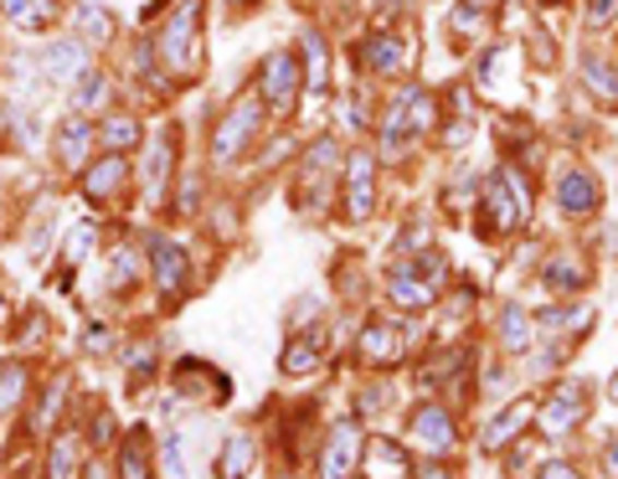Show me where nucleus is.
<instances>
[{
	"label": "nucleus",
	"mask_w": 618,
	"mask_h": 479,
	"mask_svg": "<svg viewBox=\"0 0 618 479\" xmlns=\"http://www.w3.org/2000/svg\"><path fill=\"white\" fill-rule=\"evenodd\" d=\"M124 176H129V166L119 160V155H109V160L88 166V176H83V196H88V202H109L114 191L124 185Z\"/></svg>",
	"instance_id": "a211bd4d"
},
{
	"label": "nucleus",
	"mask_w": 618,
	"mask_h": 479,
	"mask_svg": "<svg viewBox=\"0 0 618 479\" xmlns=\"http://www.w3.org/2000/svg\"><path fill=\"white\" fill-rule=\"evenodd\" d=\"M299 73H305L309 93L330 88V47H325V37H314V32L305 37V47H299Z\"/></svg>",
	"instance_id": "f3484780"
},
{
	"label": "nucleus",
	"mask_w": 618,
	"mask_h": 479,
	"mask_svg": "<svg viewBox=\"0 0 618 479\" xmlns=\"http://www.w3.org/2000/svg\"><path fill=\"white\" fill-rule=\"evenodd\" d=\"M150 263H155V284L165 289V299L186 295V253L170 238H150Z\"/></svg>",
	"instance_id": "9b49d317"
},
{
	"label": "nucleus",
	"mask_w": 618,
	"mask_h": 479,
	"mask_svg": "<svg viewBox=\"0 0 618 479\" xmlns=\"http://www.w3.org/2000/svg\"><path fill=\"white\" fill-rule=\"evenodd\" d=\"M377 206V160L371 155H350L346 166V217L366 221Z\"/></svg>",
	"instance_id": "6e6552de"
},
{
	"label": "nucleus",
	"mask_w": 618,
	"mask_h": 479,
	"mask_svg": "<svg viewBox=\"0 0 618 479\" xmlns=\"http://www.w3.org/2000/svg\"><path fill=\"white\" fill-rule=\"evenodd\" d=\"M356 464H361V433H356V423H335L325 459H320V479H346Z\"/></svg>",
	"instance_id": "1a4fd4ad"
},
{
	"label": "nucleus",
	"mask_w": 618,
	"mask_h": 479,
	"mask_svg": "<svg viewBox=\"0 0 618 479\" xmlns=\"http://www.w3.org/2000/svg\"><path fill=\"white\" fill-rule=\"evenodd\" d=\"M377 5H382V11H397V5H407V0H377Z\"/></svg>",
	"instance_id": "79ce46f5"
},
{
	"label": "nucleus",
	"mask_w": 618,
	"mask_h": 479,
	"mask_svg": "<svg viewBox=\"0 0 618 479\" xmlns=\"http://www.w3.org/2000/svg\"><path fill=\"white\" fill-rule=\"evenodd\" d=\"M614 5H618V0H593V5H587V21H593V26H603V21L614 16Z\"/></svg>",
	"instance_id": "58836bf2"
},
{
	"label": "nucleus",
	"mask_w": 618,
	"mask_h": 479,
	"mask_svg": "<svg viewBox=\"0 0 618 479\" xmlns=\"http://www.w3.org/2000/svg\"><path fill=\"white\" fill-rule=\"evenodd\" d=\"M546 284H562V295H567V289H582V268H578V263H551V268H546Z\"/></svg>",
	"instance_id": "c9c22d12"
},
{
	"label": "nucleus",
	"mask_w": 618,
	"mask_h": 479,
	"mask_svg": "<svg viewBox=\"0 0 618 479\" xmlns=\"http://www.w3.org/2000/svg\"><path fill=\"white\" fill-rule=\"evenodd\" d=\"M253 464V439L248 433H233V439L222 443V459H217V475L222 479H242V469Z\"/></svg>",
	"instance_id": "b1692460"
},
{
	"label": "nucleus",
	"mask_w": 618,
	"mask_h": 479,
	"mask_svg": "<svg viewBox=\"0 0 618 479\" xmlns=\"http://www.w3.org/2000/svg\"><path fill=\"white\" fill-rule=\"evenodd\" d=\"M402 62H407V47H402V37H371L366 41V68L371 73H402Z\"/></svg>",
	"instance_id": "4be33fe9"
},
{
	"label": "nucleus",
	"mask_w": 618,
	"mask_h": 479,
	"mask_svg": "<svg viewBox=\"0 0 618 479\" xmlns=\"http://www.w3.org/2000/svg\"><path fill=\"white\" fill-rule=\"evenodd\" d=\"M557 206H562L567 217H587V212H598L603 206V185L587 176V170H567L562 181H557Z\"/></svg>",
	"instance_id": "9d476101"
},
{
	"label": "nucleus",
	"mask_w": 618,
	"mask_h": 479,
	"mask_svg": "<svg viewBox=\"0 0 618 479\" xmlns=\"http://www.w3.org/2000/svg\"><path fill=\"white\" fill-rule=\"evenodd\" d=\"M83 475V439L78 433H62L52 443V459H47V479H78Z\"/></svg>",
	"instance_id": "aec40b11"
},
{
	"label": "nucleus",
	"mask_w": 618,
	"mask_h": 479,
	"mask_svg": "<svg viewBox=\"0 0 618 479\" xmlns=\"http://www.w3.org/2000/svg\"><path fill=\"white\" fill-rule=\"evenodd\" d=\"M41 73L52 77V83H73V77H83L88 73L83 41H47V47H41Z\"/></svg>",
	"instance_id": "f8f14e48"
},
{
	"label": "nucleus",
	"mask_w": 618,
	"mask_h": 479,
	"mask_svg": "<svg viewBox=\"0 0 618 479\" xmlns=\"http://www.w3.org/2000/svg\"><path fill=\"white\" fill-rule=\"evenodd\" d=\"M181 376H176V387L186 392V397H206V403H222L227 392H233V382L227 376H217V367H206V361H181Z\"/></svg>",
	"instance_id": "ddd939ff"
},
{
	"label": "nucleus",
	"mask_w": 618,
	"mask_h": 479,
	"mask_svg": "<svg viewBox=\"0 0 618 479\" xmlns=\"http://www.w3.org/2000/svg\"><path fill=\"white\" fill-rule=\"evenodd\" d=\"M5 320H11V304H5V299H0V325H5Z\"/></svg>",
	"instance_id": "37998d69"
},
{
	"label": "nucleus",
	"mask_w": 618,
	"mask_h": 479,
	"mask_svg": "<svg viewBox=\"0 0 618 479\" xmlns=\"http://www.w3.org/2000/svg\"><path fill=\"white\" fill-rule=\"evenodd\" d=\"M0 124H5V119H0Z\"/></svg>",
	"instance_id": "49530a36"
},
{
	"label": "nucleus",
	"mask_w": 618,
	"mask_h": 479,
	"mask_svg": "<svg viewBox=\"0 0 618 479\" xmlns=\"http://www.w3.org/2000/svg\"><path fill=\"white\" fill-rule=\"evenodd\" d=\"M438 274H443V259H438V253H423L418 263H407V268L392 274L387 295L397 299L402 310H423V304H433V295H438Z\"/></svg>",
	"instance_id": "7ed1b4c3"
},
{
	"label": "nucleus",
	"mask_w": 618,
	"mask_h": 479,
	"mask_svg": "<svg viewBox=\"0 0 618 479\" xmlns=\"http://www.w3.org/2000/svg\"><path fill=\"white\" fill-rule=\"evenodd\" d=\"M485 206H490V221L506 227V232L526 221V185L515 181V170H495L485 181Z\"/></svg>",
	"instance_id": "39448f33"
},
{
	"label": "nucleus",
	"mask_w": 618,
	"mask_h": 479,
	"mask_svg": "<svg viewBox=\"0 0 618 479\" xmlns=\"http://www.w3.org/2000/svg\"><path fill=\"white\" fill-rule=\"evenodd\" d=\"M88 145H93V130L83 119H62L57 124V160H62V170H83Z\"/></svg>",
	"instance_id": "2eb2a0df"
},
{
	"label": "nucleus",
	"mask_w": 618,
	"mask_h": 479,
	"mask_svg": "<svg viewBox=\"0 0 618 479\" xmlns=\"http://www.w3.org/2000/svg\"><path fill=\"white\" fill-rule=\"evenodd\" d=\"M258 124H263V104H258V98H237L233 113H227V119L217 124V134H212V160H217V166L237 160L242 145L258 134Z\"/></svg>",
	"instance_id": "f03ea898"
},
{
	"label": "nucleus",
	"mask_w": 618,
	"mask_h": 479,
	"mask_svg": "<svg viewBox=\"0 0 618 479\" xmlns=\"http://www.w3.org/2000/svg\"><path fill=\"white\" fill-rule=\"evenodd\" d=\"M197 16H201L197 5H186L181 16L165 26L161 57H165V68H170V73H191V68L201 62V47H197Z\"/></svg>",
	"instance_id": "423d86ee"
},
{
	"label": "nucleus",
	"mask_w": 618,
	"mask_h": 479,
	"mask_svg": "<svg viewBox=\"0 0 618 479\" xmlns=\"http://www.w3.org/2000/svg\"><path fill=\"white\" fill-rule=\"evenodd\" d=\"M21 392H26V371H21L16 361H5V367H0V418L21 403Z\"/></svg>",
	"instance_id": "2f4dec72"
},
{
	"label": "nucleus",
	"mask_w": 618,
	"mask_h": 479,
	"mask_svg": "<svg viewBox=\"0 0 618 479\" xmlns=\"http://www.w3.org/2000/svg\"><path fill=\"white\" fill-rule=\"evenodd\" d=\"M109 37H114V16L98 0H88V5L78 11V41H83V47H104Z\"/></svg>",
	"instance_id": "5701e85b"
},
{
	"label": "nucleus",
	"mask_w": 618,
	"mask_h": 479,
	"mask_svg": "<svg viewBox=\"0 0 618 479\" xmlns=\"http://www.w3.org/2000/svg\"><path fill=\"white\" fill-rule=\"evenodd\" d=\"M582 412H587V392L578 387V382H562V387L551 392L542 403V412H536V423L551 433V439H562V433H572V428L582 423Z\"/></svg>",
	"instance_id": "0eeeda50"
},
{
	"label": "nucleus",
	"mask_w": 618,
	"mask_h": 479,
	"mask_svg": "<svg viewBox=\"0 0 618 479\" xmlns=\"http://www.w3.org/2000/svg\"><path fill=\"white\" fill-rule=\"evenodd\" d=\"M423 479H459L454 469H443V464H428V469H423Z\"/></svg>",
	"instance_id": "ea45409f"
},
{
	"label": "nucleus",
	"mask_w": 618,
	"mask_h": 479,
	"mask_svg": "<svg viewBox=\"0 0 618 479\" xmlns=\"http://www.w3.org/2000/svg\"><path fill=\"white\" fill-rule=\"evenodd\" d=\"M284 371H289V376H309V371H314V346L294 340V346L284 350Z\"/></svg>",
	"instance_id": "72a5a7b5"
},
{
	"label": "nucleus",
	"mask_w": 618,
	"mask_h": 479,
	"mask_svg": "<svg viewBox=\"0 0 618 479\" xmlns=\"http://www.w3.org/2000/svg\"><path fill=\"white\" fill-rule=\"evenodd\" d=\"M165 176H170V134H161L150 145V166H145V196H161Z\"/></svg>",
	"instance_id": "c85d7f7f"
},
{
	"label": "nucleus",
	"mask_w": 618,
	"mask_h": 479,
	"mask_svg": "<svg viewBox=\"0 0 618 479\" xmlns=\"http://www.w3.org/2000/svg\"><path fill=\"white\" fill-rule=\"evenodd\" d=\"M191 443H186V433H176V439H165V475L170 479H186V469H191Z\"/></svg>",
	"instance_id": "473e14b6"
},
{
	"label": "nucleus",
	"mask_w": 618,
	"mask_h": 479,
	"mask_svg": "<svg viewBox=\"0 0 618 479\" xmlns=\"http://www.w3.org/2000/svg\"><path fill=\"white\" fill-rule=\"evenodd\" d=\"M536 479H582V475H578V469H572L567 459H557V464H546V469H542Z\"/></svg>",
	"instance_id": "4c0bfd02"
},
{
	"label": "nucleus",
	"mask_w": 618,
	"mask_h": 479,
	"mask_svg": "<svg viewBox=\"0 0 618 479\" xmlns=\"http://www.w3.org/2000/svg\"><path fill=\"white\" fill-rule=\"evenodd\" d=\"M0 5H5V16L16 21V26H26V32H37V26L52 21V5H47V0H0Z\"/></svg>",
	"instance_id": "cd10ccee"
},
{
	"label": "nucleus",
	"mask_w": 618,
	"mask_h": 479,
	"mask_svg": "<svg viewBox=\"0 0 618 479\" xmlns=\"http://www.w3.org/2000/svg\"><path fill=\"white\" fill-rule=\"evenodd\" d=\"M93 248V227H78L73 238H68V263H83Z\"/></svg>",
	"instance_id": "e433bc0d"
},
{
	"label": "nucleus",
	"mask_w": 618,
	"mask_h": 479,
	"mask_svg": "<svg viewBox=\"0 0 618 479\" xmlns=\"http://www.w3.org/2000/svg\"><path fill=\"white\" fill-rule=\"evenodd\" d=\"M413 439H418L423 448H433V454H449V448H454L449 412H443V407H418V412H413Z\"/></svg>",
	"instance_id": "4468645a"
},
{
	"label": "nucleus",
	"mask_w": 618,
	"mask_h": 479,
	"mask_svg": "<svg viewBox=\"0 0 618 479\" xmlns=\"http://www.w3.org/2000/svg\"><path fill=\"white\" fill-rule=\"evenodd\" d=\"M361 459H366V469H371L377 479H402V475H407V454H402L397 443H387V439L366 443Z\"/></svg>",
	"instance_id": "412c9836"
},
{
	"label": "nucleus",
	"mask_w": 618,
	"mask_h": 479,
	"mask_svg": "<svg viewBox=\"0 0 618 479\" xmlns=\"http://www.w3.org/2000/svg\"><path fill=\"white\" fill-rule=\"evenodd\" d=\"M500 340L510 350H531V314L526 310H506L500 314Z\"/></svg>",
	"instance_id": "7c9ffc66"
},
{
	"label": "nucleus",
	"mask_w": 618,
	"mask_h": 479,
	"mask_svg": "<svg viewBox=\"0 0 618 479\" xmlns=\"http://www.w3.org/2000/svg\"><path fill=\"white\" fill-rule=\"evenodd\" d=\"M305 73H299V57L294 52H273L263 68H258V93L273 113H289L294 109V93H299Z\"/></svg>",
	"instance_id": "20e7f679"
},
{
	"label": "nucleus",
	"mask_w": 618,
	"mask_h": 479,
	"mask_svg": "<svg viewBox=\"0 0 618 479\" xmlns=\"http://www.w3.org/2000/svg\"><path fill=\"white\" fill-rule=\"evenodd\" d=\"M402 350V335L397 325H387V320H371L361 331V361H371V367H387V361H397Z\"/></svg>",
	"instance_id": "dca6fc26"
},
{
	"label": "nucleus",
	"mask_w": 618,
	"mask_h": 479,
	"mask_svg": "<svg viewBox=\"0 0 618 479\" xmlns=\"http://www.w3.org/2000/svg\"><path fill=\"white\" fill-rule=\"evenodd\" d=\"M438 124V98L428 88H402V98L387 109V130H382V140H387V149H397L402 140H413V134H428Z\"/></svg>",
	"instance_id": "f257e3e1"
},
{
	"label": "nucleus",
	"mask_w": 618,
	"mask_h": 479,
	"mask_svg": "<svg viewBox=\"0 0 618 479\" xmlns=\"http://www.w3.org/2000/svg\"><path fill=\"white\" fill-rule=\"evenodd\" d=\"M608 475H618V439L608 443Z\"/></svg>",
	"instance_id": "a19ab883"
},
{
	"label": "nucleus",
	"mask_w": 618,
	"mask_h": 479,
	"mask_svg": "<svg viewBox=\"0 0 618 479\" xmlns=\"http://www.w3.org/2000/svg\"><path fill=\"white\" fill-rule=\"evenodd\" d=\"M140 140H145V130H140L134 119H124V113H119V119H109V124L98 130V145H109L114 155H119V149H134Z\"/></svg>",
	"instance_id": "bb28decb"
},
{
	"label": "nucleus",
	"mask_w": 618,
	"mask_h": 479,
	"mask_svg": "<svg viewBox=\"0 0 618 479\" xmlns=\"http://www.w3.org/2000/svg\"><path fill=\"white\" fill-rule=\"evenodd\" d=\"M233 5H253V0H233Z\"/></svg>",
	"instance_id": "a18cd8bd"
},
{
	"label": "nucleus",
	"mask_w": 618,
	"mask_h": 479,
	"mask_svg": "<svg viewBox=\"0 0 618 479\" xmlns=\"http://www.w3.org/2000/svg\"><path fill=\"white\" fill-rule=\"evenodd\" d=\"M582 77H587V88L598 93V98H618V68H608L598 52L582 57Z\"/></svg>",
	"instance_id": "a878e982"
},
{
	"label": "nucleus",
	"mask_w": 618,
	"mask_h": 479,
	"mask_svg": "<svg viewBox=\"0 0 618 479\" xmlns=\"http://www.w3.org/2000/svg\"><path fill=\"white\" fill-rule=\"evenodd\" d=\"M531 412H536L531 403H510L506 412H500V418H495V423L485 428V439H479V443H485V454H495V448H506L510 439H521V428L531 423Z\"/></svg>",
	"instance_id": "6ab92c4d"
},
{
	"label": "nucleus",
	"mask_w": 618,
	"mask_h": 479,
	"mask_svg": "<svg viewBox=\"0 0 618 479\" xmlns=\"http://www.w3.org/2000/svg\"><path fill=\"white\" fill-rule=\"evenodd\" d=\"M587 320H593V310H587V304H578V310H546L542 314L546 331H562V325H587Z\"/></svg>",
	"instance_id": "f704fd0d"
},
{
	"label": "nucleus",
	"mask_w": 618,
	"mask_h": 479,
	"mask_svg": "<svg viewBox=\"0 0 618 479\" xmlns=\"http://www.w3.org/2000/svg\"><path fill=\"white\" fill-rule=\"evenodd\" d=\"M119 464H124V479H155V475H150V439H145V433H129V439H124V459H119Z\"/></svg>",
	"instance_id": "c756f323"
},
{
	"label": "nucleus",
	"mask_w": 618,
	"mask_h": 479,
	"mask_svg": "<svg viewBox=\"0 0 618 479\" xmlns=\"http://www.w3.org/2000/svg\"><path fill=\"white\" fill-rule=\"evenodd\" d=\"M608 397H614V403H618V376H614V382H608Z\"/></svg>",
	"instance_id": "c03bdc74"
},
{
	"label": "nucleus",
	"mask_w": 618,
	"mask_h": 479,
	"mask_svg": "<svg viewBox=\"0 0 618 479\" xmlns=\"http://www.w3.org/2000/svg\"><path fill=\"white\" fill-rule=\"evenodd\" d=\"M73 109H78V113H98V109H109V77H98V73H83V77H78V88H73Z\"/></svg>",
	"instance_id": "393cba45"
}]
</instances>
